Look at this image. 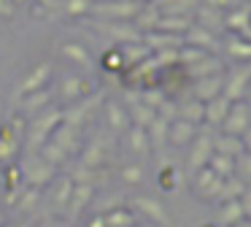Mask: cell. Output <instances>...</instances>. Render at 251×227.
<instances>
[{
	"label": "cell",
	"instance_id": "obj_2",
	"mask_svg": "<svg viewBox=\"0 0 251 227\" xmlns=\"http://www.w3.org/2000/svg\"><path fill=\"white\" fill-rule=\"evenodd\" d=\"M89 227H105V222H103V219H98V222H92Z\"/></svg>",
	"mask_w": 251,
	"mask_h": 227
},
{
	"label": "cell",
	"instance_id": "obj_1",
	"mask_svg": "<svg viewBox=\"0 0 251 227\" xmlns=\"http://www.w3.org/2000/svg\"><path fill=\"white\" fill-rule=\"evenodd\" d=\"M116 222H119V225H130V216H125V214H114V216H111V225H116Z\"/></svg>",
	"mask_w": 251,
	"mask_h": 227
}]
</instances>
